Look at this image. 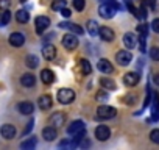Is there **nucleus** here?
<instances>
[{
  "mask_svg": "<svg viewBox=\"0 0 159 150\" xmlns=\"http://www.w3.org/2000/svg\"><path fill=\"white\" fill-rule=\"evenodd\" d=\"M116 10H119V7H117V5H112V3L105 2L103 5H100L98 13H100V16H102L103 19H112V17H114V14H116Z\"/></svg>",
  "mask_w": 159,
  "mask_h": 150,
  "instance_id": "obj_1",
  "label": "nucleus"
},
{
  "mask_svg": "<svg viewBox=\"0 0 159 150\" xmlns=\"http://www.w3.org/2000/svg\"><path fill=\"white\" fill-rule=\"evenodd\" d=\"M56 97H58V102H59V103L69 105V103H72V102L75 100V92H73L72 89L64 88V89H59V91H58Z\"/></svg>",
  "mask_w": 159,
  "mask_h": 150,
  "instance_id": "obj_2",
  "label": "nucleus"
},
{
  "mask_svg": "<svg viewBox=\"0 0 159 150\" xmlns=\"http://www.w3.org/2000/svg\"><path fill=\"white\" fill-rule=\"evenodd\" d=\"M62 45L67 50H75L78 47V38H76V35H73V33L64 35L62 36Z\"/></svg>",
  "mask_w": 159,
  "mask_h": 150,
  "instance_id": "obj_3",
  "label": "nucleus"
},
{
  "mask_svg": "<svg viewBox=\"0 0 159 150\" xmlns=\"http://www.w3.org/2000/svg\"><path fill=\"white\" fill-rule=\"evenodd\" d=\"M116 114H117V110L112 108V106L103 105V106H98V110H97V116L100 119H112Z\"/></svg>",
  "mask_w": 159,
  "mask_h": 150,
  "instance_id": "obj_4",
  "label": "nucleus"
},
{
  "mask_svg": "<svg viewBox=\"0 0 159 150\" xmlns=\"http://www.w3.org/2000/svg\"><path fill=\"white\" fill-rule=\"evenodd\" d=\"M67 133H69L70 136H76V134H80V133H84V124H83V120H75V122H72V124L67 127Z\"/></svg>",
  "mask_w": 159,
  "mask_h": 150,
  "instance_id": "obj_5",
  "label": "nucleus"
},
{
  "mask_svg": "<svg viewBox=\"0 0 159 150\" xmlns=\"http://www.w3.org/2000/svg\"><path fill=\"white\" fill-rule=\"evenodd\" d=\"M48 25H50V19L47 16H38L36 21H34V27H36V31L38 33L45 31L48 28Z\"/></svg>",
  "mask_w": 159,
  "mask_h": 150,
  "instance_id": "obj_6",
  "label": "nucleus"
},
{
  "mask_svg": "<svg viewBox=\"0 0 159 150\" xmlns=\"http://www.w3.org/2000/svg\"><path fill=\"white\" fill-rule=\"evenodd\" d=\"M116 59H117V63H119L120 66H128V64L131 63V59H133V55H131L128 50H120V52L116 55Z\"/></svg>",
  "mask_w": 159,
  "mask_h": 150,
  "instance_id": "obj_7",
  "label": "nucleus"
},
{
  "mask_svg": "<svg viewBox=\"0 0 159 150\" xmlns=\"http://www.w3.org/2000/svg\"><path fill=\"white\" fill-rule=\"evenodd\" d=\"M139 80H140V75L137 72H128V73H125V77H123V83L126 86H136L139 83Z\"/></svg>",
  "mask_w": 159,
  "mask_h": 150,
  "instance_id": "obj_8",
  "label": "nucleus"
},
{
  "mask_svg": "<svg viewBox=\"0 0 159 150\" xmlns=\"http://www.w3.org/2000/svg\"><path fill=\"white\" fill-rule=\"evenodd\" d=\"M151 100H153V105H151V119L153 120H157L159 119V96H157V92H153L151 94Z\"/></svg>",
  "mask_w": 159,
  "mask_h": 150,
  "instance_id": "obj_9",
  "label": "nucleus"
},
{
  "mask_svg": "<svg viewBox=\"0 0 159 150\" xmlns=\"http://www.w3.org/2000/svg\"><path fill=\"white\" fill-rule=\"evenodd\" d=\"M59 28H64V30H70L73 35H83L84 30L76 25V24H70V22H59Z\"/></svg>",
  "mask_w": 159,
  "mask_h": 150,
  "instance_id": "obj_10",
  "label": "nucleus"
},
{
  "mask_svg": "<svg viewBox=\"0 0 159 150\" xmlns=\"http://www.w3.org/2000/svg\"><path fill=\"white\" fill-rule=\"evenodd\" d=\"M109 136H111V131H109V128L106 125H98L95 128V138L98 141H106Z\"/></svg>",
  "mask_w": 159,
  "mask_h": 150,
  "instance_id": "obj_11",
  "label": "nucleus"
},
{
  "mask_svg": "<svg viewBox=\"0 0 159 150\" xmlns=\"http://www.w3.org/2000/svg\"><path fill=\"white\" fill-rule=\"evenodd\" d=\"M0 133H2V138H5V139H13L16 134V128L11 124H5L0 128Z\"/></svg>",
  "mask_w": 159,
  "mask_h": 150,
  "instance_id": "obj_12",
  "label": "nucleus"
},
{
  "mask_svg": "<svg viewBox=\"0 0 159 150\" xmlns=\"http://www.w3.org/2000/svg\"><path fill=\"white\" fill-rule=\"evenodd\" d=\"M97 67H98V70L103 72V73H112V70H114L111 61H108V59H105V58H103V59H98Z\"/></svg>",
  "mask_w": 159,
  "mask_h": 150,
  "instance_id": "obj_13",
  "label": "nucleus"
},
{
  "mask_svg": "<svg viewBox=\"0 0 159 150\" xmlns=\"http://www.w3.org/2000/svg\"><path fill=\"white\" fill-rule=\"evenodd\" d=\"M98 35H100V38H102L103 41H106V42H111V41L114 39V31H112L111 28H108V27H100V28H98Z\"/></svg>",
  "mask_w": 159,
  "mask_h": 150,
  "instance_id": "obj_14",
  "label": "nucleus"
},
{
  "mask_svg": "<svg viewBox=\"0 0 159 150\" xmlns=\"http://www.w3.org/2000/svg\"><path fill=\"white\" fill-rule=\"evenodd\" d=\"M48 120H50V125H53V127H61V125L64 124V120H66V116H64V113H53Z\"/></svg>",
  "mask_w": 159,
  "mask_h": 150,
  "instance_id": "obj_15",
  "label": "nucleus"
},
{
  "mask_svg": "<svg viewBox=\"0 0 159 150\" xmlns=\"http://www.w3.org/2000/svg\"><path fill=\"white\" fill-rule=\"evenodd\" d=\"M56 136H58L56 127H53V125H48V127H45V128L42 130V138H44L45 141H53Z\"/></svg>",
  "mask_w": 159,
  "mask_h": 150,
  "instance_id": "obj_16",
  "label": "nucleus"
},
{
  "mask_svg": "<svg viewBox=\"0 0 159 150\" xmlns=\"http://www.w3.org/2000/svg\"><path fill=\"white\" fill-rule=\"evenodd\" d=\"M41 80H42L44 85H52V83L55 82V73H53V70L44 69V70L41 72Z\"/></svg>",
  "mask_w": 159,
  "mask_h": 150,
  "instance_id": "obj_17",
  "label": "nucleus"
},
{
  "mask_svg": "<svg viewBox=\"0 0 159 150\" xmlns=\"http://www.w3.org/2000/svg\"><path fill=\"white\" fill-rule=\"evenodd\" d=\"M24 42H25V36L22 33H13L10 36V44L14 47H20V45H24Z\"/></svg>",
  "mask_w": 159,
  "mask_h": 150,
  "instance_id": "obj_18",
  "label": "nucleus"
},
{
  "mask_svg": "<svg viewBox=\"0 0 159 150\" xmlns=\"http://www.w3.org/2000/svg\"><path fill=\"white\" fill-rule=\"evenodd\" d=\"M20 83L24 85V88H33L34 83H36V78H34V75H31V73H24L20 77Z\"/></svg>",
  "mask_w": 159,
  "mask_h": 150,
  "instance_id": "obj_19",
  "label": "nucleus"
},
{
  "mask_svg": "<svg viewBox=\"0 0 159 150\" xmlns=\"http://www.w3.org/2000/svg\"><path fill=\"white\" fill-rule=\"evenodd\" d=\"M136 42H137V38H136L133 33H125V36H123V44H125L128 49H134V47H136Z\"/></svg>",
  "mask_w": 159,
  "mask_h": 150,
  "instance_id": "obj_20",
  "label": "nucleus"
},
{
  "mask_svg": "<svg viewBox=\"0 0 159 150\" xmlns=\"http://www.w3.org/2000/svg\"><path fill=\"white\" fill-rule=\"evenodd\" d=\"M42 56L45 58V59H53L55 56H56V49L53 47V45H44V49H42Z\"/></svg>",
  "mask_w": 159,
  "mask_h": 150,
  "instance_id": "obj_21",
  "label": "nucleus"
},
{
  "mask_svg": "<svg viewBox=\"0 0 159 150\" xmlns=\"http://www.w3.org/2000/svg\"><path fill=\"white\" fill-rule=\"evenodd\" d=\"M38 105H39L41 110L47 111V110L52 106V97H50V96H41L39 100H38Z\"/></svg>",
  "mask_w": 159,
  "mask_h": 150,
  "instance_id": "obj_22",
  "label": "nucleus"
},
{
  "mask_svg": "<svg viewBox=\"0 0 159 150\" xmlns=\"http://www.w3.org/2000/svg\"><path fill=\"white\" fill-rule=\"evenodd\" d=\"M17 110H19L20 114H31L33 110H34V106H33V103H30V102H22V103L17 105Z\"/></svg>",
  "mask_w": 159,
  "mask_h": 150,
  "instance_id": "obj_23",
  "label": "nucleus"
},
{
  "mask_svg": "<svg viewBox=\"0 0 159 150\" xmlns=\"http://www.w3.org/2000/svg\"><path fill=\"white\" fill-rule=\"evenodd\" d=\"M16 19H17L19 24H27L28 19H30V14H28V11H25V10H19V11L16 13Z\"/></svg>",
  "mask_w": 159,
  "mask_h": 150,
  "instance_id": "obj_24",
  "label": "nucleus"
},
{
  "mask_svg": "<svg viewBox=\"0 0 159 150\" xmlns=\"http://www.w3.org/2000/svg\"><path fill=\"white\" fill-rule=\"evenodd\" d=\"M100 85H102V88H105V89H108V91H116L117 88H116V83L111 80V78H102L100 80Z\"/></svg>",
  "mask_w": 159,
  "mask_h": 150,
  "instance_id": "obj_25",
  "label": "nucleus"
},
{
  "mask_svg": "<svg viewBox=\"0 0 159 150\" xmlns=\"http://www.w3.org/2000/svg\"><path fill=\"white\" fill-rule=\"evenodd\" d=\"M11 21V13L8 11V10H5L3 13H2V16H0V27H5V25H8V22Z\"/></svg>",
  "mask_w": 159,
  "mask_h": 150,
  "instance_id": "obj_26",
  "label": "nucleus"
},
{
  "mask_svg": "<svg viewBox=\"0 0 159 150\" xmlns=\"http://www.w3.org/2000/svg\"><path fill=\"white\" fill-rule=\"evenodd\" d=\"M88 31H89V35H92V36L98 35V24H97L95 21H89V22H88Z\"/></svg>",
  "mask_w": 159,
  "mask_h": 150,
  "instance_id": "obj_27",
  "label": "nucleus"
},
{
  "mask_svg": "<svg viewBox=\"0 0 159 150\" xmlns=\"http://www.w3.org/2000/svg\"><path fill=\"white\" fill-rule=\"evenodd\" d=\"M38 64H39V59H38L36 55H28V56H27V66H28L30 69L38 67Z\"/></svg>",
  "mask_w": 159,
  "mask_h": 150,
  "instance_id": "obj_28",
  "label": "nucleus"
},
{
  "mask_svg": "<svg viewBox=\"0 0 159 150\" xmlns=\"http://www.w3.org/2000/svg\"><path fill=\"white\" fill-rule=\"evenodd\" d=\"M20 147L25 148V150H31V148H34V147H36V138H30V139L24 141V142L20 144Z\"/></svg>",
  "mask_w": 159,
  "mask_h": 150,
  "instance_id": "obj_29",
  "label": "nucleus"
},
{
  "mask_svg": "<svg viewBox=\"0 0 159 150\" xmlns=\"http://www.w3.org/2000/svg\"><path fill=\"white\" fill-rule=\"evenodd\" d=\"M66 0H53V3H52V10L55 11H61L62 8H66Z\"/></svg>",
  "mask_w": 159,
  "mask_h": 150,
  "instance_id": "obj_30",
  "label": "nucleus"
},
{
  "mask_svg": "<svg viewBox=\"0 0 159 150\" xmlns=\"http://www.w3.org/2000/svg\"><path fill=\"white\" fill-rule=\"evenodd\" d=\"M80 66H81V72L83 73H91V70H92V67H91V64H89V61L88 59H81L80 61Z\"/></svg>",
  "mask_w": 159,
  "mask_h": 150,
  "instance_id": "obj_31",
  "label": "nucleus"
},
{
  "mask_svg": "<svg viewBox=\"0 0 159 150\" xmlns=\"http://www.w3.org/2000/svg\"><path fill=\"white\" fill-rule=\"evenodd\" d=\"M84 5H86V0H73V8L76 11H83Z\"/></svg>",
  "mask_w": 159,
  "mask_h": 150,
  "instance_id": "obj_32",
  "label": "nucleus"
},
{
  "mask_svg": "<svg viewBox=\"0 0 159 150\" xmlns=\"http://www.w3.org/2000/svg\"><path fill=\"white\" fill-rule=\"evenodd\" d=\"M150 139H151L154 144H159V128H156V130H153V131L150 133Z\"/></svg>",
  "mask_w": 159,
  "mask_h": 150,
  "instance_id": "obj_33",
  "label": "nucleus"
},
{
  "mask_svg": "<svg viewBox=\"0 0 159 150\" xmlns=\"http://www.w3.org/2000/svg\"><path fill=\"white\" fill-rule=\"evenodd\" d=\"M150 56H151V59L159 61V47H153V49L150 50Z\"/></svg>",
  "mask_w": 159,
  "mask_h": 150,
  "instance_id": "obj_34",
  "label": "nucleus"
},
{
  "mask_svg": "<svg viewBox=\"0 0 159 150\" xmlns=\"http://www.w3.org/2000/svg\"><path fill=\"white\" fill-rule=\"evenodd\" d=\"M11 7V0H0V10H8Z\"/></svg>",
  "mask_w": 159,
  "mask_h": 150,
  "instance_id": "obj_35",
  "label": "nucleus"
},
{
  "mask_svg": "<svg viewBox=\"0 0 159 150\" xmlns=\"http://www.w3.org/2000/svg\"><path fill=\"white\" fill-rule=\"evenodd\" d=\"M97 100H100V102H105V100H108V94H106V92H103V91L97 92Z\"/></svg>",
  "mask_w": 159,
  "mask_h": 150,
  "instance_id": "obj_36",
  "label": "nucleus"
},
{
  "mask_svg": "<svg viewBox=\"0 0 159 150\" xmlns=\"http://www.w3.org/2000/svg\"><path fill=\"white\" fill-rule=\"evenodd\" d=\"M137 31H139L140 35H147V31H148V27H147L145 24H140V25L137 27Z\"/></svg>",
  "mask_w": 159,
  "mask_h": 150,
  "instance_id": "obj_37",
  "label": "nucleus"
},
{
  "mask_svg": "<svg viewBox=\"0 0 159 150\" xmlns=\"http://www.w3.org/2000/svg\"><path fill=\"white\" fill-rule=\"evenodd\" d=\"M33 125H34V120H33V119H30V122L27 124V128L24 130V134H28V133L31 131V128H33Z\"/></svg>",
  "mask_w": 159,
  "mask_h": 150,
  "instance_id": "obj_38",
  "label": "nucleus"
},
{
  "mask_svg": "<svg viewBox=\"0 0 159 150\" xmlns=\"http://www.w3.org/2000/svg\"><path fill=\"white\" fill-rule=\"evenodd\" d=\"M151 28H153L154 33H159V19H154V21L151 22Z\"/></svg>",
  "mask_w": 159,
  "mask_h": 150,
  "instance_id": "obj_39",
  "label": "nucleus"
},
{
  "mask_svg": "<svg viewBox=\"0 0 159 150\" xmlns=\"http://www.w3.org/2000/svg\"><path fill=\"white\" fill-rule=\"evenodd\" d=\"M134 99H136V96H133V94H131V96H126V97H125V103L133 105V103H134Z\"/></svg>",
  "mask_w": 159,
  "mask_h": 150,
  "instance_id": "obj_40",
  "label": "nucleus"
},
{
  "mask_svg": "<svg viewBox=\"0 0 159 150\" xmlns=\"http://www.w3.org/2000/svg\"><path fill=\"white\" fill-rule=\"evenodd\" d=\"M59 13H61L64 17H70V14H72V13H70V10H67V8H62Z\"/></svg>",
  "mask_w": 159,
  "mask_h": 150,
  "instance_id": "obj_41",
  "label": "nucleus"
},
{
  "mask_svg": "<svg viewBox=\"0 0 159 150\" xmlns=\"http://www.w3.org/2000/svg\"><path fill=\"white\" fill-rule=\"evenodd\" d=\"M153 80H154V85H156V86H159V73H156V75H154V78H153Z\"/></svg>",
  "mask_w": 159,
  "mask_h": 150,
  "instance_id": "obj_42",
  "label": "nucleus"
},
{
  "mask_svg": "<svg viewBox=\"0 0 159 150\" xmlns=\"http://www.w3.org/2000/svg\"><path fill=\"white\" fill-rule=\"evenodd\" d=\"M20 2H27V0H20Z\"/></svg>",
  "mask_w": 159,
  "mask_h": 150,
  "instance_id": "obj_43",
  "label": "nucleus"
}]
</instances>
